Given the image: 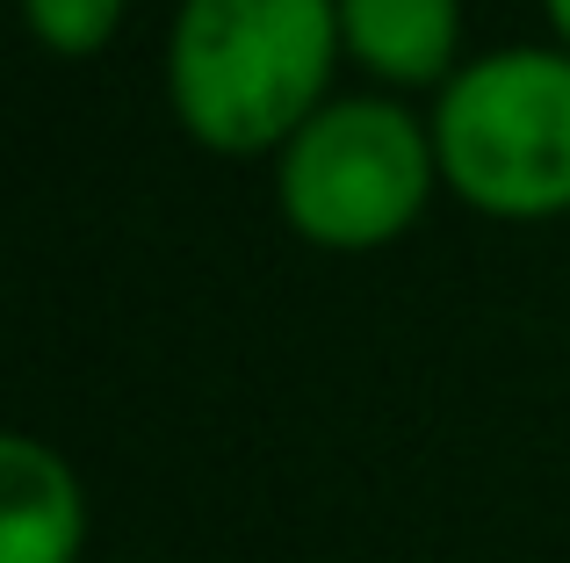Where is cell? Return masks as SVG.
Returning <instances> with one entry per match:
<instances>
[{"mask_svg": "<svg viewBox=\"0 0 570 563\" xmlns=\"http://www.w3.org/2000/svg\"><path fill=\"white\" fill-rule=\"evenodd\" d=\"M441 188L433 124L397 95H333L275 152V203L318 254H376L426 217Z\"/></svg>", "mask_w": 570, "mask_h": 563, "instance_id": "3957f363", "label": "cell"}, {"mask_svg": "<svg viewBox=\"0 0 570 563\" xmlns=\"http://www.w3.org/2000/svg\"><path fill=\"white\" fill-rule=\"evenodd\" d=\"M441 188L499 225L570 217V43L476 51L433 95Z\"/></svg>", "mask_w": 570, "mask_h": 563, "instance_id": "7a4b0ae2", "label": "cell"}, {"mask_svg": "<svg viewBox=\"0 0 570 563\" xmlns=\"http://www.w3.org/2000/svg\"><path fill=\"white\" fill-rule=\"evenodd\" d=\"M130 0H22V29L51 58H95L124 29Z\"/></svg>", "mask_w": 570, "mask_h": 563, "instance_id": "8992f818", "label": "cell"}, {"mask_svg": "<svg viewBox=\"0 0 570 563\" xmlns=\"http://www.w3.org/2000/svg\"><path fill=\"white\" fill-rule=\"evenodd\" d=\"M116 563H153V556H116Z\"/></svg>", "mask_w": 570, "mask_h": 563, "instance_id": "ba28073f", "label": "cell"}, {"mask_svg": "<svg viewBox=\"0 0 570 563\" xmlns=\"http://www.w3.org/2000/svg\"><path fill=\"white\" fill-rule=\"evenodd\" d=\"M0 563H87V484L51 441H0Z\"/></svg>", "mask_w": 570, "mask_h": 563, "instance_id": "5b68a950", "label": "cell"}, {"mask_svg": "<svg viewBox=\"0 0 570 563\" xmlns=\"http://www.w3.org/2000/svg\"><path fill=\"white\" fill-rule=\"evenodd\" d=\"M542 14H549V29H557V43H570V0H542Z\"/></svg>", "mask_w": 570, "mask_h": 563, "instance_id": "52a82bcc", "label": "cell"}, {"mask_svg": "<svg viewBox=\"0 0 570 563\" xmlns=\"http://www.w3.org/2000/svg\"><path fill=\"white\" fill-rule=\"evenodd\" d=\"M340 43L383 95H441L462 58V0H340Z\"/></svg>", "mask_w": 570, "mask_h": 563, "instance_id": "277c9868", "label": "cell"}, {"mask_svg": "<svg viewBox=\"0 0 570 563\" xmlns=\"http://www.w3.org/2000/svg\"><path fill=\"white\" fill-rule=\"evenodd\" d=\"M340 0H181L167 29V109L203 152H282L333 101Z\"/></svg>", "mask_w": 570, "mask_h": 563, "instance_id": "6da1fadb", "label": "cell"}]
</instances>
